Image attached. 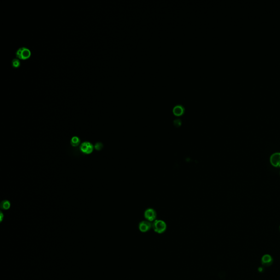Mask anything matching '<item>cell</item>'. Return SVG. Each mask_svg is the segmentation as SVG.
<instances>
[{
	"label": "cell",
	"instance_id": "cell-5",
	"mask_svg": "<svg viewBox=\"0 0 280 280\" xmlns=\"http://www.w3.org/2000/svg\"><path fill=\"white\" fill-rule=\"evenodd\" d=\"M270 161L271 164L276 168H280V153L277 152L273 154L270 158Z\"/></svg>",
	"mask_w": 280,
	"mask_h": 280
},
{
	"label": "cell",
	"instance_id": "cell-12",
	"mask_svg": "<svg viewBox=\"0 0 280 280\" xmlns=\"http://www.w3.org/2000/svg\"><path fill=\"white\" fill-rule=\"evenodd\" d=\"M94 148L97 150V151H100L102 149V148H103V145L102 143L101 142H98L97 143H96L95 146L94 147Z\"/></svg>",
	"mask_w": 280,
	"mask_h": 280
},
{
	"label": "cell",
	"instance_id": "cell-7",
	"mask_svg": "<svg viewBox=\"0 0 280 280\" xmlns=\"http://www.w3.org/2000/svg\"><path fill=\"white\" fill-rule=\"evenodd\" d=\"M172 112L176 116L179 117L183 114L185 112V108L182 105L177 104L173 107Z\"/></svg>",
	"mask_w": 280,
	"mask_h": 280
},
{
	"label": "cell",
	"instance_id": "cell-2",
	"mask_svg": "<svg viewBox=\"0 0 280 280\" xmlns=\"http://www.w3.org/2000/svg\"><path fill=\"white\" fill-rule=\"evenodd\" d=\"M31 55V51L29 49L25 47L19 48L16 52V57L18 58L23 60H25L29 59Z\"/></svg>",
	"mask_w": 280,
	"mask_h": 280
},
{
	"label": "cell",
	"instance_id": "cell-13",
	"mask_svg": "<svg viewBox=\"0 0 280 280\" xmlns=\"http://www.w3.org/2000/svg\"><path fill=\"white\" fill-rule=\"evenodd\" d=\"M174 124H175V125H176V126H177V127H178V126H180V125H181V120H180V119H176V120H174Z\"/></svg>",
	"mask_w": 280,
	"mask_h": 280
},
{
	"label": "cell",
	"instance_id": "cell-6",
	"mask_svg": "<svg viewBox=\"0 0 280 280\" xmlns=\"http://www.w3.org/2000/svg\"><path fill=\"white\" fill-rule=\"evenodd\" d=\"M151 223L148 221H143L139 224V230L142 233H146L149 231L152 228Z\"/></svg>",
	"mask_w": 280,
	"mask_h": 280
},
{
	"label": "cell",
	"instance_id": "cell-11",
	"mask_svg": "<svg viewBox=\"0 0 280 280\" xmlns=\"http://www.w3.org/2000/svg\"><path fill=\"white\" fill-rule=\"evenodd\" d=\"M12 66L14 68H18L20 66V62L19 59H14L12 60Z\"/></svg>",
	"mask_w": 280,
	"mask_h": 280
},
{
	"label": "cell",
	"instance_id": "cell-10",
	"mask_svg": "<svg viewBox=\"0 0 280 280\" xmlns=\"http://www.w3.org/2000/svg\"><path fill=\"white\" fill-rule=\"evenodd\" d=\"M1 207L3 210H8L11 207V203L8 200H3L1 204Z\"/></svg>",
	"mask_w": 280,
	"mask_h": 280
},
{
	"label": "cell",
	"instance_id": "cell-1",
	"mask_svg": "<svg viewBox=\"0 0 280 280\" xmlns=\"http://www.w3.org/2000/svg\"><path fill=\"white\" fill-rule=\"evenodd\" d=\"M153 228L157 233L162 234L166 230V224L162 220H155L152 225Z\"/></svg>",
	"mask_w": 280,
	"mask_h": 280
},
{
	"label": "cell",
	"instance_id": "cell-8",
	"mask_svg": "<svg viewBox=\"0 0 280 280\" xmlns=\"http://www.w3.org/2000/svg\"><path fill=\"white\" fill-rule=\"evenodd\" d=\"M273 259L271 256L269 254H265L262 257V265L265 267H269L273 264Z\"/></svg>",
	"mask_w": 280,
	"mask_h": 280
},
{
	"label": "cell",
	"instance_id": "cell-14",
	"mask_svg": "<svg viewBox=\"0 0 280 280\" xmlns=\"http://www.w3.org/2000/svg\"><path fill=\"white\" fill-rule=\"evenodd\" d=\"M0 218H1V222H2L3 218V214L2 213V212H1L0 213Z\"/></svg>",
	"mask_w": 280,
	"mask_h": 280
},
{
	"label": "cell",
	"instance_id": "cell-4",
	"mask_svg": "<svg viewBox=\"0 0 280 280\" xmlns=\"http://www.w3.org/2000/svg\"><path fill=\"white\" fill-rule=\"evenodd\" d=\"M144 216L146 219L149 222L154 221L157 217V212L155 210L152 208H148L145 211Z\"/></svg>",
	"mask_w": 280,
	"mask_h": 280
},
{
	"label": "cell",
	"instance_id": "cell-9",
	"mask_svg": "<svg viewBox=\"0 0 280 280\" xmlns=\"http://www.w3.org/2000/svg\"><path fill=\"white\" fill-rule=\"evenodd\" d=\"M81 142L79 138L77 136H73L71 140V145L73 147H77L79 146Z\"/></svg>",
	"mask_w": 280,
	"mask_h": 280
},
{
	"label": "cell",
	"instance_id": "cell-3",
	"mask_svg": "<svg viewBox=\"0 0 280 280\" xmlns=\"http://www.w3.org/2000/svg\"><path fill=\"white\" fill-rule=\"evenodd\" d=\"M94 148V147L93 144H92L90 142H85L82 143L80 146V150L84 154H90L93 151Z\"/></svg>",
	"mask_w": 280,
	"mask_h": 280
}]
</instances>
